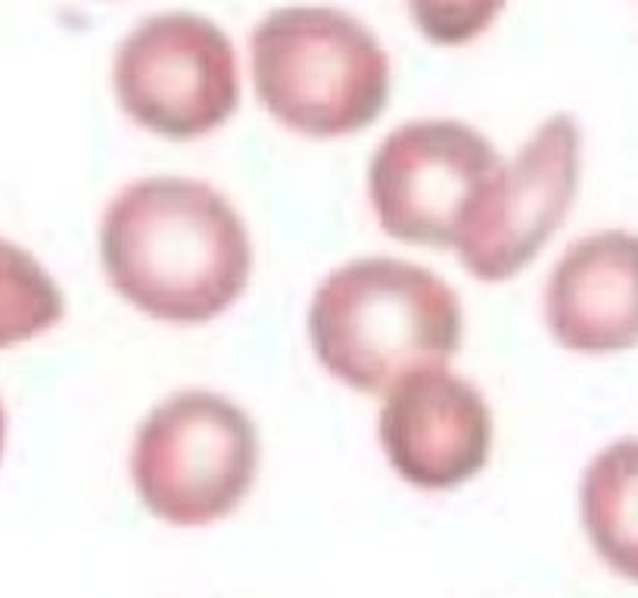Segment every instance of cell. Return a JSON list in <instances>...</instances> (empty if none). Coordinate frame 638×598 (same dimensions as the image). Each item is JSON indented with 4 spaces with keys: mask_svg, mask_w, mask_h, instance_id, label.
Masks as SVG:
<instances>
[{
    "mask_svg": "<svg viewBox=\"0 0 638 598\" xmlns=\"http://www.w3.org/2000/svg\"><path fill=\"white\" fill-rule=\"evenodd\" d=\"M100 266L122 302L160 324H209L244 297L253 244L213 184L150 175L125 184L100 221Z\"/></svg>",
    "mask_w": 638,
    "mask_h": 598,
    "instance_id": "6da1fadb",
    "label": "cell"
},
{
    "mask_svg": "<svg viewBox=\"0 0 638 598\" xmlns=\"http://www.w3.org/2000/svg\"><path fill=\"white\" fill-rule=\"evenodd\" d=\"M464 337L452 283L402 259H356L318 283L309 343L333 381L387 396L411 371L449 365Z\"/></svg>",
    "mask_w": 638,
    "mask_h": 598,
    "instance_id": "7a4b0ae2",
    "label": "cell"
},
{
    "mask_svg": "<svg viewBox=\"0 0 638 598\" xmlns=\"http://www.w3.org/2000/svg\"><path fill=\"white\" fill-rule=\"evenodd\" d=\"M253 87L287 132L318 141L349 137L380 118L390 100V56L359 17L296 3L256 22L249 34Z\"/></svg>",
    "mask_w": 638,
    "mask_h": 598,
    "instance_id": "3957f363",
    "label": "cell"
},
{
    "mask_svg": "<svg viewBox=\"0 0 638 598\" xmlns=\"http://www.w3.org/2000/svg\"><path fill=\"white\" fill-rule=\"evenodd\" d=\"M256 474L259 431L253 417L213 390L163 399L134 433V493L168 527L194 530L230 517Z\"/></svg>",
    "mask_w": 638,
    "mask_h": 598,
    "instance_id": "277c9868",
    "label": "cell"
},
{
    "mask_svg": "<svg viewBox=\"0 0 638 598\" xmlns=\"http://www.w3.org/2000/svg\"><path fill=\"white\" fill-rule=\"evenodd\" d=\"M113 94L137 128L168 141L218 132L240 103V63L228 32L199 13H156L122 38Z\"/></svg>",
    "mask_w": 638,
    "mask_h": 598,
    "instance_id": "5b68a950",
    "label": "cell"
},
{
    "mask_svg": "<svg viewBox=\"0 0 638 598\" xmlns=\"http://www.w3.org/2000/svg\"><path fill=\"white\" fill-rule=\"evenodd\" d=\"M502 163L490 137L467 122H402L377 144L368 166V199L380 231L409 247L452 249Z\"/></svg>",
    "mask_w": 638,
    "mask_h": 598,
    "instance_id": "8992f818",
    "label": "cell"
},
{
    "mask_svg": "<svg viewBox=\"0 0 638 598\" xmlns=\"http://www.w3.org/2000/svg\"><path fill=\"white\" fill-rule=\"evenodd\" d=\"M579 125L567 113L545 118L511 163L483 187L461 225L455 252L483 283L511 281L567 218L579 187Z\"/></svg>",
    "mask_w": 638,
    "mask_h": 598,
    "instance_id": "52a82bcc",
    "label": "cell"
},
{
    "mask_svg": "<svg viewBox=\"0 0 638 598\" xmlns=\"http://www.w3.org/2000/svg\"><path fill=\"white\" fill-rule=\"evenodd\" d=\"M377 436L399 481L445 493L490 462L492 412L474 383L449 365L421 368L383 396Z\"/></svg>",
    "mask_w": 638,
    "mask_h": 598,
    "instance_id": "ba28073f",
    "label": "cell"
},
{
    "mask_svg": "<svg viewBox=\"0 0 638 598\" xmlns=\"http://www.w3.org/2000/svg\"><path fill=\"white\" fill-rule=\"evenodd\" d=\"M545 324L579 355L638 347V234L598 231L570 244L545 283Z\"/></svg>",
    "mask_w": 638,
    "mask_h": 598,
    "instance_id": "9c48e42d",
    "label": "cell"
},
{
    "mask_svg": "<svg viewBox=\"0 0 638 598\" xmlns=\"http://www.w3.org/2000/svg\"><path fill=\"white\" fill-rule=\"evenodd\" d=\"M583 527L617 577L638 582V440L601 448L583 474Z\"/></svg>",
    "mask_w": 638,
    "mask_h": 598,
    "instance_id": "30bf717a",
    "label": "cell"
},
{
    "mask_svg": "<svg viewBox=\"0 0 638 598\" xmlns=\"http://www.w3.org/2000/svg\"><path fill=\"white\" fill-rule=\"evenodd\" d=\"M66 316V299L29 249L0 237V349L53 331Z\"/></svg>",
    "mask_w": 638,
    "mask_h": 598,
    "instance_id": "8fae6325",
    "label": "cell"
},
{
    "mask_svg": "<svg viewBox=\"0 0 638 598\" xmlns=\"http://www.w3.org/2000/svg\"><path fill=\"white\" fill-rule=\"evenodd\" d=\"M414 29L436 48H464L490 32L505 0H405Z\"/></svg>",
    "mask_w": 638,
    "mask_h": 598,
    "instance_id": "7c38bea8",
    "label": "cell"
},
{
    "mask_svg": "<svg viewBox=\"0 0 638 598\" xmlns=\"http://www.w3.org/2000/svg\"><path fill=\"white\" fill-rule=\"evenodd\" d=\"M3 443H7V415H3V405H0V458H3Z\"/></svg>",
    "mask_w": 638,
    "mask_h": 598,
    "instance_id": "4fadbf2b",
    "label": "cell"
}]
</instances>
